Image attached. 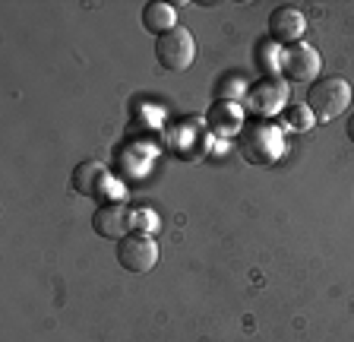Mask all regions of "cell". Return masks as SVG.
<instances>
[{
  "instance_id": "ba28073f",
  "label": "cell",
  "mask_w": 354,
  "mask_h": 342,
  "mask_svg": "<svg viewBox=\"0 0 354 342\" xmlns=\"http://www.w3.org/2000/svg\"><path fill=\"white\" fill-rule=\"evenodd\" d=\"M104 181H108V168L102 162H82L73 171V190L82 197H98Z\"/></svg>"
},
{
  "instance_id": "5b68a950",
  "label": "cell",
  "mask_w": 354,
  "mask_h": 342,
  "mask_svg": "<svg viewBox=\"0 0 354 342\" xmlns=\"http://www.w3.org/2000/svg\"><path fill=\"white\" fill-rule=\"evenodd\" d=\"M307 32V16L297 7H275L269 16V35L275 45H301Z\"/></svg>"
},
{
  "instance_id": "8992f818",
  "label": "cell",
  "mask_w": 354,
  "mask_h": 342,
  "mask_svg": "<svg viewBox=\"0 0 354 342\" xmlns=\"http://www.w3.org/2000/svg\"><path fill=\"white\" fill-rule=\"evenodd\" d=\"M130 225H133V213L124 206V203H108V206H102L92 216V228H95V235H102V238H127L130 235Z\"/></svg>"
},
{
  "instance_id": "3957f363",
  "label": "cell",
  "mask_w": 354,
  "mask_h": 342,
  "mask_svg": "<svg viewBox=\"0 0 354 342\" xmlns=\"http://www.w3.org/2000/svg\"><path fill=\"white\" fill-rule=\"evenodd\" d=\"M118 263L127 273H149L158 263V244L149 235H127L118 241Z\"/></svg>"
},
{
  "instance_id": "6da1fadb",
  "label": "cell",
  "mask_w": 354,
  "mask_h": 342,
  "mask_svg": "<svg viewBox=\"0 0 354 342\" xmlns=\"http://www.w3.org/2000/svg\"><path fill=\"white\" fill-rule=\"evenodd\" d=\"M348 105H351V86L342 76L317 80L307 92V108L313 120H335L339 114L348 111Z\"/></svg>"
},
{
  "instance_id": "9c48e42d",
  "label": "cell",
  "mask_w": 354,
  "mask_h": 342,
  "mask_svg": "<svg viewBox=\"0 0 354 342\" xmlns=\"http://www.w3.org/2000/svg\"><path fill=\"white\" fill-rule=\"evenodd\" d=\"M142 26H146L152 35H165V32L177 29V13L171 3H146V13H142Z\"/></svg>"
},
{
  "instance_id": "52a82bcc",
  "label": "cell",
  "mask_w": 354,
  "mask_h": 342,
  "mask_svg": "<svg viewBox=\"0 0 354 342\" xmlns=\"http://www.w3.org/2000/svg\"><path fill=\"white\" fill-rule=\"evenodd\" d=\"M250 102H253V108H257V114H269V118H272V114L281 111V105L288 102V82L269 76V80H263L257 89L250 92Z\"/></svg>"
},
{
  "instance_id": "277c9868",
  "label": "cell",
  "mask_w": 354,
  "mask_h": 342,
  "mask_svg": "<svg viewBox=\"0 0 354 342\" xmlns=\"http://www.w3.org/2000/svg\"><path fill=\"white\" fill-rule=\"evenodd\" d=\"M281 70L291 82H317L319 70H323V57L313 45H291V51H285V60H281Z\"/></svg>"
},
{
  "instance_id": "7a4b0ae2",
  "label": "cell",
  "mask_w": 354,
  "mask_h": 342,
  "mask_svg": "<svg viewBox=\"0 0 354 342\" xmlns=\"http://www.w3.org/2000/svg\"><path fill=\"white\" fill-rule=\"evenodd\" d=\"M155 57H158V64H162L165 70H171V73L190 70V64L196 60V42H193L190 29L177 26V29L155 38Z\"/></svg>"
},
{
  "instance_id": "30bf717a",
  "label": "cell",
  "mask_w": 354,
  "mask_h": 342,
  "mask_svg": "<svg viewBox=\"0 0 354 342\" xmlns=\"http://www.w3.org/2000/svg\"><path fill=\"white\" fill-rule=\"evenodd\" d=\"M348 136H351V143H354V114H351V120H348Z\"/></svg>"
}]
</instances>
